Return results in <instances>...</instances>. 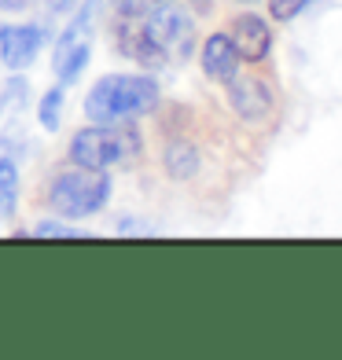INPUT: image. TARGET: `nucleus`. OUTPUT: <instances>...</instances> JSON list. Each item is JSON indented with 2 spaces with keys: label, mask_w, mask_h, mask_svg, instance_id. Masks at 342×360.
Wrapping results in <instances>:
<instances>
[{
  "label": "nucleus",
  "mask_w": 342,
  "mask_h": 360,
  "mask_svg": "<svg viewBox=\"0 0 342 360\" xmlns=\"http://www.w3.org/2000/svg\"><path fill=\"white\" fill-rule=\"evenodd\" d=\"M166 173L173 176V180H191L195 173H199V155H195V147L191 143H184V140H177V143H170L166 147Z\"/></svg>",
  "instance_id": "11"
},
{
  "label": "nucleus",
  "mask_w": 342,
  "mask_h": 360,
  "mask_svg": "<svg viewBox=\"0 0 342 360\" xmlns=\"http://www.w3.org/2000/svg\"><path fill=\"white\" fill-rule=\"evenodd\" d=\"M26 81L23 77H11L8 85H4V92H0V114H19V110H26Z\"/></svg>",
  "instance_id": "14"
},
{
  "label": "nucleus",
  "mask_w": 342,
  "mask_h": 360,
  "mask_svg": "<svg viewBox=\"0 0 342 360\" xmlns=\"http://www.w3.org/2000/svg\"><path fill=\"white\" fill-rule=\"evenodd\" d=\"M305 4H309V0H269V11H272L276 22H287V19H295Z\"/></svg>",
  "instance_id": "16"
},
{
  "label": "nucleus",
  "mask_w": 342,
  "mask_h": 360,
  "mask_svg": "<svg viewBox=\"0 0 342 360\" xmlns=\"http://www.w3.org/2000/svg\"><path fill=\"white\" fill-rule=\"evenodd\" d=\"M30 0H0V11H26Z\"/></svg>",
  "instance_id": "18"
},
{
  "label": "nucleus",
  "mask_w": 342,
  "mask_h": 360,
  "mask_svg": "<svg viewBox=\"0 0 342 360\" xmlns=\"http://www.w3.org/2000/svg\"><path fill=\"white\" fill-rule=\"evenodd\" d=\"M63 103H67V96H63L59 85L44 92V100H41V107H37V118H41L44 129H59V110H63Z\"/></svg>",
  "instance_id": "13"
},
{
  "label": "nucleus",
  "mask_w": 342,
  "mask_h": 360,
  "mask_svg": "<svg viewBox=\"0 0 342 360\" xmlns=\"http://www.w3.org/2000/svg\"><path fill=\"white\" fill-rule=\"evenodd\" d=\"M19 206V169L8 155H0V217H15Z\"/></svg>",
  "instance_id": "12"
},
{
  "label": "nucleus",
  "mask_w": 342,
  "mask_h": 360,
  "mask_svg": "<svg viewBox=\"0 0 342 360\" xmlns=\"http://www.w3.org/2000/svg\"><path fill=\"white\" fill-rule=\"evenodd\" d=\"M228 103L236 107L239 118L258 122V118H265L269 107H272V89L262 77H239L236 74L232 81H228Z\"/></svg>",
  "instance_id": "8"
},
{
  "label": "nucleus",
  "mask_w": 342,
  "mask_h": 360,
  "mask_svg": "<svg viewBox=\"0 0 342 360\" xmlns=\"http://www.w3.org/2000/svg\"><path fill=\"white\" fill-rule=\"evenodd\" d=\"M203 70L210 81H221L228 85L236 74H239V52L228 34H210L206 44H203Z\"/></svg>",
  "instance_id": "10"
},
{
  "label": "nucleus",
  "mask_w": 342,
  "mask_h": 360,
  "mask_svg": "<svg viewBox=\"0 0 342 360\" xmlns=\"http://www.w3.org/2000/svg\"><path fill=\"white\" fill-rule=\"evenodd\" d=\"M107 199H110V176L103 169H85V166L59 173L48 188V206L59 217H92L96 210H103Z\"/></svg>",
  "instance_id": "3"
},
{
  "label": "nucleus",
  "mask_w": 342,
  "mask_h": 360,
  "mask_svg": "<svg viewBox=\"0 0 342 360\" xmlns=\"http://www.w3.org/2000/svg\"><path fill=\"white\" fill-rule=\"evenodd\" d=\"M77 4V0H48V11H56V15H63V11H70Z\"/></svg>",
  "instance_id": "17"
},
{
  "label": "nucleus",
  "mask_w": 342,
  "mask_h": 360,
  "mask_svg": "<svg viewBox=\"0 0 342 360\" xmlns=\"http://www.w3.org/2000/svg\"><path fill=\"white\" fill-rule=\"evenodd\" d=\"M41 30L37 26H0V59H4L8 70H26L30 63L41 52Z\"/></svg>",
  "instance_id": "6"
},
{
  "label": "nucleus",
  "mask_w": 342,
  "mask_h": 360,
  "mask_svg": "<svg viewBox=\"0 0 342 360\" xmlns=\"http://www.w3.org/2000/svg\"><path fill=\"white\" fill-rule=\"evenodd\" d=\"M140 155V133L133 125H89L70 140V162L85 169H114Z\"/></svg>",
  "instance_id": "2"
},
{
  "label": "nucleus",
  "mask_w": 342,
  "mask_h": 360,
  "mask_svg": "<svg viewBox=\"0 0 342 360\" xmlns=\"http://www.w3.org/2000/svg\"><path fill=\"white\" fill-rule=\"evenodd\" d=\"M118 48L129 56V59H137L140 67H166V52L151 41V34L144 30V15H125L122 26H118Z\"/></svg>",
  "instance_id": "7"
},
{
  "label": "nucleus",
  "mask_w": 342,
  "mask_h": 360,
  "mask_svg": "<svg viewBox=\"0 0 342 360\" xmlns=\"http://www.w3.org/2000/svg\"><path fill=\"white\" fill-rule=\"evenodd\" d=\"M144 30L151 41L166 52V59H188L195 44V22L184 8H173L170 0H162V8L144 11Z\"/></svg>",
  "instance_id": "4"
},
{
  "label": "nucleus",
  "mask_w": 342,
  "mask_h": 360,
  "mask_svg": "<svg viewBox=\"0 0 342 360\" xmlns=\"http://www.w3.org/2000/svg\"><path fill=\"white\" fill-rule=\"evenodd\" d=\"M239 4H254V0H239Z\"/></svg>",
  "instance_id": "19"
},
{
  "label": "nucleus",
  "mask_w": 342,
  "mask_h": 360,
  "mask_svg": "<svg viewBox=\"0 0 342 360\" xmlns=\"http://www.w3.org/2000/svg\"><path fill=\"white\" fill-rule=\"evenodd\" d=\"M37 236H41V239H85V232H81V228L59 224V221H44V224H37Z\"/></svg>",
  "instance_id": "15"
},
{
  "label": "nucleus",
  "mask_w": 342,
  "mask_h": 360,
  "mask_svg": "<svg viewBox=\"0 0 342 360\" xmlns=\"http://www.w3.org/2000/svg\"><path fill=\"white\" fill-rule=\"evenodd\" d=\"M228 37H232L239 59H247V63H262L269 56V44H272V34H269L265 19H258V15H251V11L247 15H236Z\"/></svg>",
  "instance_id": "9"
},
{
  "label": "nucleus",
  "mask_w": 342,
  "mask_h": 360,
  "mask_svg": "<svg viewBox=\"0 0 342 360\" xmlns=\"http://www.w3.org/2000/svg\"><path fill=\"white\" fill-rule=\"evenodd\" d=\"M92 56V4H85L70 26L63 30V37L56 44V77L63 81V85H70V81L81 77V70H85V63Z\"/></svg>",
  "instance_id": "5"
},
{
  "label": "nucleus",
  "mask_w": 342,
  "mask_h": 360,
  "mask_svg": "<svg viewBox=\"0 0 342 360\" xmlns=\"http://www.w3.org/2000/svg\"><path fill=\"white\" fill-rule=\"evenodd\" d=\"M158 103V85L144 74H107L85 96V114L92 125H118L151 114Z\"/></svg>",
  "instance_id": "1"
}]
</instances>
